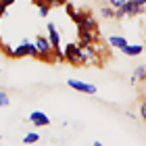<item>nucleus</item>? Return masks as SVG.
<instances>
[{
  "instance_id": "obj_3",
  "label": "nucleus",
  "mask_w": 146,
  "mask_h": 146,
  "mask_svg": "<svg viewBox=\"0 0 146 146\" xmlns=\"http://www.w3.org/2000/svg\"><path fill=\"white\" fill-rule=\"evenodd\" d=\"M13 56H15V58H19V56H36V58H38L36 44L29 42V40H23L17 48H13Z\"/></svg>"
},
{
  "instance_id": "obj_10",
  "label": "nucleus",
  "mask_w": 146,
  "mask_h": 146,
  "mask_svg": "<svg viewBox=\"0 0 146 146\" xmlns=\"http://www.w3.org/2000/svg\"><path fill=\"white\" fill-rule=\"evenodd\" d=\"M38 140H40V134H36V131H29L23 136V144H36Z\"/></svg>"
},
{
  "instance_id": "obj_9",
  "label": "nucleus",
  "mask_w": 146,
  "mask_h": 146,
  "mask_svg": "<svg viewBox=\"0 0 146 146\" xmlns=\"http://www.w3.org/2000/svg\"><path fill=\"white\" fill-rule=\"evenodd\" d=\"M129 42L125 40V36H109V46H113V48L121 50L123 46H127Z\"/></svg>"
},
{
  "instance_id": "obj_19",
  "label": "nucleus",
  "mask_w": 146,
  "mask_h": 146,
  "mask_svg": "<svg viewBox=\"0 0 146 146\" xmlns=\"http://www.w3.org/2000/svg\"><path fill=\"white\" fill-rule=\"evenodd\" d=\"M134 2H136L138 6H146V0H134Z\"/></svg>"
},
{
  "instance_id": "obj_12",
  "label": "nucleus",
  "mask_w": 146,
  "mask_h": 146,
  "mask_svg": "<svg viewBox=\"0 0 146 146\" xmlns=\"http://www.w3.org/2000/svg\"><path fill=\"white\" fill-rule=\"evenodd\" d=\"M134 77L136 79H146V67L144 65H138V67L134 69Z\"/></svg>"
},
{
  "instance_id": "obj_2",
  "label": "nucleus",
  "mask_w": 146,
  "mask_h": 146,
  "mask_svg": "<svg viewBox=\"0 0 146 146\" xmlns=\"http://www.w3.org/2000/svg\"><path fill=\"white\" fill-rule=\"evenodd\" d=\"M36 50H38V58L40 61H54V56H52V46H50V42H48V38L46 36H36Z\"/></svg>"
},
{
  "instance_id": "obj_20",
  "label": "nucleus",
  "mask_w": 146,
  "mask_h": 146,
  "mask_svg": "<svg viewBox=\"0 0 146 146\" xmlns=\"http://www.w3.org/2000/svg\"><path fill=\"white\" fill-rule=\"evenodd\" d=\"M92 146H104V144H102V142H98V140H96V142H94V144H92Z\"/></svg>"
},
{
  "instance_id": "obj_7",
  "label": "nucleus",
  "mask_w": 146,
  "mask_h": 146,
  "mask_svg": "<svg viewBox=\"0 0 146 146\" xmlns=\"http://www.w3.org/2000/svg\"><path fill=\"white\" fill-rule=\"evenodd\" d=\"M121 9L125 11V17H138V15H142V13H144L146 6H138L134 0H127V2H125Z\"/></svg>"
},
{
  "instance_id": "obj_13",
  "label": "nucleus",
  "mask_w": 146,
  "mask_h": 146,
  "mask_svg": "<svg viewBox=\"0 0 146 146\" xmlns=\"http://www.w3.org/2000/svg\"><path fill=\"white\" fill-rule=\"evenodd\" d=\"M11 100H9V94L6 92H0V107H9Z\"/></svg>"
},
{
  "instance_id": "obj_17",
  "label": "nucleus",
  "mask_w": 146,
  "mask_h": 146,
  "mask_svg": "<svg viewBox=\"0 0 146 146\" xmlns=\"http://www.w3.org/2000/svg\"><path fill=\"white\" fill-rule=\"evenodd\" d=\"M125 17V11L123 9H115V19H123Z\"/></svg>"
},
{
  "instance_id": "obj_8",
  "label": "nucleus",
  "mask_w": 146,
  "mask_h": 146,
  "mask_svg": "<svg viewBox=\"0 0 146 146\" xmlns=\"http://www.w3.org/2000/svg\"><path fill=\"white\" fill-rule=\"evenodd\" d=\"M121 52L125 56H140L142 54V44H127V46H123Z\"/></svg>"
},
{
  "instance_id": "obj_4",
  "label": "nucleus",
  "mask_w": 146,
  "mask_h": 146,
  "mask_svg": "<svg viewBox=\"0 0 146 146\" xmlns=\"http://www.w3.org/2000/svg\"><path fill=\"white\" fill-rule=\"evenodd\" d=\"M67 86L71 90H77L82 94H96V86L94 84H86V82H79V79H67Z\"/></svg>"
},
{
  "instance_id": "obj_11",
  "label": "nucleus",
  "mask_w": 146,
  "mask_h": 146,
  "mask_svg": "<svg viewBox=\"0 0 146 146\" xmlns=\"http://www.w3.org/2000/svg\"><path fill=\"white\" fill-rule=\"evenodd\" d=\"M100 17H104V19H115V9H113V6H102V9H100Z\"/></svg>"
},
{
  "instance_id": "obj_5",
  "label": "nucleus",
  "mask_w": 146,
  "mask_h": 146,
  "mask_svg": "<svg viewBox=\"0 0 146 146\" xmlns=\"http://www.w3.org/2000/svg\"><path fill=\"white\" fill-rule=\"evenodd\" d=\"M27 121L34 123L36 127H46V125H50V117L46 115L44 111H34V113L27 117Z\"/></svg>"
},
{
  "instance_id": "obj_16",
  "label": "nucleus",
  "mask_w": 146,
  "mask_h": 146,
  "mask_svg": "<svg viewBox=\"0 0 146 146\" xmlns=\"http://www.w3.org/2000/svg\"><path fill=\"white\" fill-rule=\"evenodd\" d=\"M140 117L146 121V100H142V102H140Z\"/></svg>"
},
{
  "instance_id": "obj_15",
  "label": "nucleus",
  "mask_w": 146,
  "mask_h": 146,
  "mask_svg": "<svg viewBox=\"0 0 146 146\" xmlns=\"http://www.w3.org/2000/svg\"><path fill=\"white\" fill-rule=\"evenodd\" d=\"M48 6H63V4H67V0H44Z\"/></svg>"
},
{
  "instance_id": "obj_21",
  "label": "nucleus",
  "mask_w": 146,
  "mask_h": 146,
  "mask_svg": "<svg viewBox=\"0 0 146 146\" xmlns=\"http://www.w3.org/2000/svg\"><path fill=\"white\" fill-rule=\"evenodd\" d=\"M0 140H2V136H0Z\"/></svg>"
},
{
  "instance_id": "obj_6",
  "label": "nucleus",
  "mask_w": 146,
  "mask_h": 146,
  "mask_svg": "<svg viewBox=\"0 0 146 146\" xmlns=\"http://www.w3.org/2000/svg\"><path fill=\"white\" fill-rule=\"evenodd\" d=\"M46 29H48V42L54 50H61V36H58V29L54 23H48L46 25Z\"/></svg>"
},
{
  "instance_id": "obj_18",
  "label": "nucleus",
  "mask_w": 146,
  "mask_h": 146,
  "mask_svg": "<svg viewBox=\"0 0 146 146\" xmlns=\"http://www.w3.org/2000/svg\"><path fill=\"white\" fill-rule=\"evenodd\" d=\"M13 2H15V0H0V4H2V6H11Z\"/></svg>"
},
{
  "instance_id": "obj_14",
  "label": "nucleus",
  "mask_w": 146,
  "mask_h": 146,
  "mask_svg": "<svg viewBox=\"0 0 146 146\" xmlns=\"http://www.w3.org/2000/svg\"><path fill=\"white\" fill-rule=\"evenodd\" d=\"M125 2H127V0H109V6H113V9H121Z\"/></svg>"
},
{
  "instance_id": "obj_1",
  "label": "nucleus",
  "mask_w": 146,
  "mask_h": 146,
  "mask_svg": "<svg viewBox=\"0 0 146 146\" xmlns=\"http://www.w3.org/2000/svg\"><path fill=\"white\" fill-rule=\"evenodd\" d=\"M63 52H65V61L67 63H71V65H86V58H84V50H82V46L79 44H67L63 48Z\"/></svg>"
}]
</instances>
